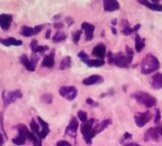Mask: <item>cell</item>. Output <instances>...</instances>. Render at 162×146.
Here are the masks:
<instances>
[{
    "label": "cell",
    "mask_w": 162,
    "mask_h": 146,
    "mask_svg": "<svg viewBox=\"0 0 162 146\" xmlns=\"http://www.w3.org/2000/svg\"><path fill=\"white\" fill-rule=\"evenodd\" d=\"M159 61L152 54H148L145 56L141 63V72L143 74H150L154 71H156L159 68Z\"/></svg>",
    "instance_id": "1"
},
{
    "label": "cell",
    "mask_w": 162,
    "mask_h": 146,
    "mask_svg": "<svg viewBox=\"0 0 162 146\" xmlns=\"http://www.w3.org/2000/svg\"><path fill=\"white\" fill-rule=\"evenodd\" d=\"M133 98L140 103L146 107H152L156 105V98L153 95L149 94L144 91H138L133 94Z\"/></svg>",
    "instance_id": "2"
},
{
    "label": "cell",
    "mask_w": 162,
    "mask_h": 146,
    "mask_svg": "<svg viewBox=\"0 0 162 146\" xmlns=\"http://www.w3.org/2000/svg\"><path fill=\"white\" fill-rule=\"evenodd\" d=\"M94 120H89L85 123H83L82 126H81V133L84 137V140L87 144H90L93 137L96 135L94 128H93Z\"/></svg>",
    "instance_id": "3"
},
{
    "label": "cell",
    "mask_w": 162,
    "mask_h": 146,
    "mask_svg": "<svg viewBox=\"0 0 162 146\" xmlns=\"http://www.w3.org/2000/svg\"><path fill=\"white\" fill-rule=\"evenodd\" d=\"M59 94L68 101H73L77 95V89L74 86H62L59 89Z\"/></svg>",
    "instance_id": "4"
},
{
    "label": "cell",
    "mask_w": 162,
    "mask_h": 146,
    "mask_svg": "<svg viewBox=\"0 0 162 146\" xmlns=\"http://www.w3.org/2000/svg\"><path fill=\"white\" fill-rule=\"evenodd\" d=\"M130 63H131V60L127 56H125L123 53H118L114 56V64L119 67L127 68L129 67Z\"/></svg>",
    "instance_id": "5"
},
{
    "label": "cell",
    "mask_w": 162,
    "mask_h": 146,
    "mask_svg": "<svg viewBox=\"0 0 162 146\" xmlns=\"http://www.w3.org/2000/svg\"><path fill=\"white\" fill-rule=\"evenodd\" d=\"M151 119V114L149 112H145V113H137L135 115V123L138 127H144L147 123L150 121Z\"/></svg>",
    "instance_id": "6"
},
{
    "label": "cell",
    "mask_w": 162,
    "mask_h": 146,
    "mask_svg": "<svg viewBox=\"0 0 162 146\" xmlns=\"http://www.w3.org/2000/svg\"><path fill=\"white\" fill-rule=\"evenodd\" d=\"M43 30V25H37L34 28H29V26H22L20 30V34L24 37H32L34 34H38Z\"/></svg>",
    "instance_id": "7"
},
{
    "label": "cell",
    "mask_w": 162,
    "mask_h": 146,
    "mask_svg": "<svg viewBox=\"0 0 162 146\" xmlns=\"http://www.w3.org/2000/svg\"><path fill=\"white\" fill-rule=\"evenodd\" d=\"M21 93L19 90H14V91H9L4 95V105L8 106L10 103H14L16 99L21 98Z\"/></svg>",
    "instance_id": "8"
},
{
    "label": "cell",
    "mask_w": 162,
    "mask_h": 146,
    "mask_svg": "<svg viewBox=\"0 0 162 146\" xmlns=\"http://www.w3.org/2000/svg\"><path fill=\"white\" fill-rule=\"evenodd\" d=\"M106 46L105 44H97L94 47V49L92 50V54L95 56V57H97V59H102L105 58V56H106Z\"/></svg>",
    "instance_id": "9"
},
{
    "label": "cell",
    "mask_w": 162,
    "mask_h": 146,
    "mask_svg": "<svg viewBox=\"0 0 162 146\" xmlns=\"http://www.w3.org/2000/svg\"><path fill=\"white\" fill-rule=\"evenodd\" d=\"M77 129H78V122H77L75 118H72L70 123H69L68 127H67V129H66V134L74 138L76 136Z\"/></svg>",
    "instance_id": "10"
},
{
    "label": "cell",
    "mask_w": 162,
    "mask_h": 146,
    "mask_svg": "<svg viewBox=\"0 0 162 146\" xmlns=\"http://www.w3.org/2000/svg\"><path fill=\"white\" fill-rule=\"evenodd\" d=\"M81 28H82L84 33H85L86 40L87 41L92 40V38H93V34H94V25H91V24H88V22H83V24L81 25Z\"/></svg>",
    "instance_id": "11"
},
{
    "label": "cell",
    "mask_w": 162,
    "mask_h": 146,
    "mask_svg": "<svg viewBox=\"0 0 162 146\" xmlns=\"http://www.w3.org/2000/svg\"><path fill=\"white\" fill-rule=\"evenodd\" d=\"M12 16L10 14H0V26L2 30H8L10 28Z\"/></svg>",
    "instance_id": "12"
},
{
    "label": "cell",
    "mask_w": 162,
    "mask_h": 146,
    "mask_svg": "<svg viewBox=\"0 0 162 146\" xmlns=\"http://www.w3.org/2000/svg\"><path fill=\"white\" fill-rule=\"evenodd\" d=\"M103 7H105L106 11L113 12V11L119 9V4L115 0H105V1H103Z\"/></svg>",
    "instance_id": "13"
},
{
    "label": "cell",
    "mask_w": 162,
    "mask_h": 146,
    "mask_svg": "<svg viewBox=\"0 0 162 146\" xmlns=\"http://www.w3.org/2000/svg\"><path fill=\"white\" fill-rule=\"evenodd\" d=\"M151 86L154 89L162 88V73H156V74L153 75L151 79Z\"/></svg>",
    "instance_id": "14"
},
{
    "label": "cell",
    "mask_w": 162,
    "mask_h": 146,
    "mask_svg": "<svg viewBox=\"0 0 162 146\" xmlns=\"http://www.w3.org/2000/svg\"><path fill=\"white\" fill-rule=\"evenodd\" d=\"M103 81V78L99 75H91L89 77L83 79L84 85H92V84H97L101 83Z\"/></svg>",
    "instance_id": "15"
},
{
    "label": "cell",
    "mask_w": 162,
    "mask_h": 146,
    "mask_svg": "<svg viewBox=\"0 0 162 146\" xmlns=\"http://www.w3.org/2000/svg\"><path fill=\"white\" fill-rule=\"evenodd\" d=\"M158 139H159V133H158L157 129L151 128V129H149L145 134V140L146 141H148V140L158 141Z\"/></svg>",
    "instance_id": "16"
},
{
    "label": "cell",
    "mask_w": 162,
    "mask_h": 146,
    "mask_svg": "<svg viewBox=\"0 0 162 146\" xmlns=\"http://www.w3.org/2000/svg\"><path fill=\"white\" fill-rule=\"evenodd\" d=\"M139 3H141V4L147 6L148 8L152 9V10H155V11H162V5L159 4V3H157L156 1L150 2V1H142V0H139Z\"/></svg>",
    "instance_id": "17"
},
{
    "label": "cell",
    "mask_w": 162,
    "mask_h": 146,
    "mask_svg": "<svg viewBox=\"0 0 162 146\" xmlns=\"http://www.w3.org/2000/svg\"><path fill=\"white\" fill-rule=\"evenodd\" d=\"M0 43L5 46H20L22 42L14 38H7V39H0Z\"/></svg>",
    "instance_id": "18"
},
{
    "label": "cell",
    "mask_w": 162,
    "mask_h": 146,
    "mask_svg": "<svg viewBox=\"0 0 162 146\" xmlns=\"http://www.w3.org/2000/svg\"><path fill=\"white\" fill-rule=\"evenodd\" d=\"M20 62L29 71H34V69H36V66H34V65L32 63V61H30L25 55H22L20 57Z\"/></svg>",
    "instance_id": "19"
},
{
    "label": "cell",
    "mask_w": 162,
    "mask_h": 146,
    "mask_svg": "<svg viewBox=\"0 0 162 146\" xmlns=\"http://www.w3.org/2000/svg\"><path fill=\"white\" fill-rule=\"evenodd\" d=\"M30 48H32V51L33 53H43L45 51H47L48 47L47 46H38V42L36 40H34L32 43H30Z\"/></svg>",
    "instance_id": "20"
},
{
    "label": "cell",
    "mask_w": 162,
    "mask_h": 146,
    "mask_svg": "<svg viewBox=\"0 0 162 146\" xmlns=\"http://www.w3.org/2000/svg\"><path fill=\"white\" fill-rule=\"evenodd\" d=\"M43 66L47 68H52L55 64V60H54V53H51L50 55L45 56V58L43 60Z\"/></svg>",
    "instance_id": "21"
},
{
    "label": "cell",
    "mask_w": 162,
    "mask_h": 146,
    "mask_svg": "<svg viewBox=\"0 0 162 146\" xmlns=\"http://www.w3.org/2000/svg\"><path fill=\"white\" fill-rule=\"evenodd\" d=\"M38 122H40V124L42 126V129H41V138L43 139V138H45L46 136H47L48 134H49V132H50L49 126H48L47 123H46L44 120H42L41 118H38Z\"/></svg>",
    "instance_id": "22"
},
{
    "label": "cell",
    "mask_w": 162,
    "mask_h": 146,
    "mask_svg": "<svg viewBox=\"0 0 162 146\" xmlns=\"http://www.w3.org/2000/svg\"><path fill=\"white\" fill-rule=\"evenodd\" d=\"M144 47H145L144 41L141 39L139 34H137V36H136V40H135V49H136V51H137L138 53L141 52L142 50L144 49Z\"/></svg>",
    "instance_id": "23"
},
{
    "label": "cell",
    "mask_w": 162,
    "mask_h": 146,
    "mask_svg": "<svg viewBox=\"0 0 162 146\" xmlns=\"http://www.w3.org/2000/svg\"><path fill=\"white\" fill-rule=\"evenodd\" d=\"M30 130H32V133L33 134H34V135H36L38 138H40V139L42 140L40 127H38V125L37 124V122H34V120L30 122Z\"/></svg>",
    "instance_id": "24"
},
{
    "label": "cell",
    "mask_w": 162,
    "mask_h": 146,
    "mask_svg": "<svg viewBox=\"0 0 162 146\" xmlns=\"http://www.w3.org/2000/svg\"><path fill=\"white\" fill-rule=\"evenodd\" d=\"M110 124V120H105V121H102L101 123H99V124L94 128L95 134H97V133H99V132L103 131V130H105Z\"/></svg>",
    "instance_id": "25"
},
{
    "label": "cell",
    "mask_w": 162,
    "mask_h": 146,
    "mask_svg": "<svg viewBox=\"0 0 162 146\" xmlns=\"http://www.w3.org/2000/svg\"><path fill=\"white\" fill-rule=\"evenodd\" d=\"M71 63H72L71 58L69 56H66L62 61H61V63H60V69H61V70H65V69L70 68Z\"/></svg>",
    "instance_id": "26"
},
{
    "label": "cell",
    "mask_w": 162,
    "mask_h": 146,
    "mask_svg": "<svg viewBox=\"0 0 162 146\" xmlns=\"http://www.w3.org/2000/svg\"><path fill=\"white\" fill-rule=\"evenodd\" d=\"M66 34L63 32H58L56 33L55 36L53 37V42L54 43H60V42H63L66 40Z\"/></svg>",
    "instance_id": "27"
},
{
    "label": "cell",
    "mask_w": 162,
    "mask_h": 146,
    "mask_svg": "<svg viewBox=\"0 0 162 146\" xmlns=\"http://www.w3.org/2000/svg\"><path fill=\"white\" fill-rule=\"evenodd\" d=\"M105 65V61L102 59H93L90 60L89 63H88V66L89 67H100Z\"/></svg>",
    "instance_id": "28"
},
{
    "label": "cell",
    "mask_w": 162,
    "mask_h": 146,
    "mask_svg": "<svg viewBox=\"0 0 162 146\" xmlns=\"http://www.w3.org/2000/svg\"><path fill=\"white\" fill-rule=\"evenodd\" d=\"M25 140H26V137L25 136L18 134L17 137H15V138H13V139H12V142H13L15 145H22V144H25Z\"/></svg>",
    "instance_id": "29"
},
{
    "label": "cell",
    "mask_w": 162,
    "mask_h": 146,
    "mask_svg": "<svg viewBox=\"0 0 162 146\" xmlns=\"http://www.w3.org/2000/svg\"><path fill=\"white\" fill-rule=\"evenodd\" d=\"M78 57L80 58V60L82 61V62H84V63H85L86 65H88V63H89L90 59L88 58L87 54H85L84 52H80V53L78 54Z\"/></svg>",
    "instance_id": "30"
},
{
    "label": "cell",
    "mask_w": 162,
    "mask_h": 146,
    "mask_svg": "<svg viewBox=\"0 0 162 146\" xmlns=\"http://www.w3.org/2000/svg\"><path fill=\"white\" fill-rule=\"evenodd\" d=\"M80 37H81V30H76V32L73 33L72 38H73V42H74V44H78Z\"/></svg>",
    "instance_id": "31"
},
{
    "label": "cell",
    "mask_w": 162,
    "mask_h": 146,
    "mask_svg": "<svg viewBox=\"0 0 162 146\" xmlns=\"http://www.w3.org/2000/svg\"><path fill=\"white\" fill-rule=\"evenodd\" d=\"M77 116H78L79 120L81 122H83V123L87 122V115H86L85 112H83V111H79V112L77 113Z\"/></svg>",
    "instance_id": "32"
},
{
    "label": "cell",
    "mask_w": 162,
    "mask_h": 146,
    "mask_svg": "<svg viewBox=\"0 0 162 146\" xmlns=\"http://www.w3.org/2000/svg\"><path fill=\"white\" fill-rule=\"evenodd\" d=\"M42 101L45 102L46 103H51L52 101H53V97H52V94H44L43 97H42Z\"/></svg>",
    "instance_id": "33"
},
{
    "label": "cell",
    "mask_w": 162,
    "mask_h": 146,
    "mask_svg": "<svg viewBox=\"0 0 162 146\" xmlns=\"http://www.w3.org/2000/svg\"><path fill=\"white\" fill-rule=\"evenodd\" d=\"M132 33H134V30H133L132 28H131L130 25L126 26V28L123 29V34H126V36H129V34H131Z\"/></svg>",
    "instance_id": "34"
},
{
    "label": "cell",
    "mask_w": 162,
    "mask_h": 146,
    "mask_svg": "<svg viewBox=\"0 0 162 146\" xmlns=\"http://www.w3.org/2000/svg\"><path fill=\"white\" fill-rule=\"evenodd\" d=\"M57 146H71V144L65 140H61L57 143Z\"/></svg>",
    "instance_id": "35"
},
{
    "label": "cell",
    "mask_w": 162,
    "mask_h": 146,
    "mask_svg": "<svg viewBox=\"0 0 162 146\" xmlns=\"http://www.w3.org/2000/svg\"><path fill=\"white\" fill-rule=\"evenodd\" d=\"M160 118H161V114L159 110H156V116H155V123L158 124L160 122Z\"/></svg>",
    "instance_id": "36"
},
{
    "label": "cell",
    "mask_w": 162,
    "mask_h": 146,
    "mask_svg": "<svg viewBox=\"0 0 162 146\" xmlns=\"http://www.w3.org/2000/svg\"><path fill=\"white\" fill-rule=\"evenodd\" d=\"M38 56L34 53L33 55H32V59H30V61H32V63L34 65V66H36V64H37V62H38Z\"/></svg>",
    "instance_id": "37"
},
{
    "label": "cell",
    "mask_w": 162,
    "mask_h": 146,
    "mask_svg": "<svg viewBox=\"0 0 162 146\" xmlns=\"http://www.w3.org/2000/svg\"><path fill=\"white\" fill-rule=\"evenodd\" d=\"M86 103H88V105H91V106H94V107H96V106L98 105L97 103L94 102V101H92L91 98H87V99H86Z\"/></svg>",
    "instance_id": "38"
},
{
    "label": "cell",
    "mask_w": 162,
    "mask_h": 146,
    "mask_svg": "<svg viewBox=\"0 0 162 146\" xmlns=\"http://www.w3.org/2000/svg\"><path fill=\"white\" fill-rule=\"evenodd\" d=\"M107 56H109V62L110 63H114V54L113 53H109V55H107Z\"/></svg>",
    "instance_id": "39"
},
{
    "label": "cell",
    "mask_w": 162,
    "mask_h": 146,
    "mask_svg": "<svg viewBox=\"0 0 162 146\" xmlns=\"http://www.w3.org/2000/svg\"><path fill=\"white\" fill-rule=\"evenodd\" d=\"M3 142H4V138H3V135L0 133V146H2Z\"/></svg>",
    "instance_id": "40"
},
{
    "label": "cell",
    "mask_w": 162,
    "mask_h": 146,
    "mask_svg": "<svg viewBox=\"0 0 162 146\" xmlns=\"http://www.w3.org/2000/svg\"><path fill=\"white\" fill-rule=\"evenodd\" d=\"M124 138L125 139H130V138H132V135H131L130 133H126L124 135Z\"/></svg>",
    "instance_id": "41"
},
{
    "label": "cell",
    "mask_w": 162,
    "mask_h": 146,
    "mask_svg": "<svg viewBox=\"0 0 162 146\" xmlns=\"http://www.w3.org/2000/svg\"><path fill=\"white\" fill-rule=\"evenodd\" d=\"M140 26H141L140 25H137L136 26H135V28L133 29V30H134V33H136V32H137V30H138L139 29H140Z\"/></svg>",
    "instance_id": "42"
},
{
    "label": "cell",
    "mask_w": 162,
    "mask_h": 146,
    "mask_svg": "<svg viewBox=\"0 0 162 146\" xmlns=\"http://www.w3.org/2000/svg\"><path fill=\"white\" fill-rule=\"evenodd\" d=\"M125 146H139V145L136 143H129V144H126Z\"/></svg>",
    "instance_id": "43"
},
{
    "label": "cell",
    "mask_w": 162,
    "mask_h": 146,
    "mask_svg": "<svg viewBox=\"0 0 162 146\" xmlns=\"http://www.w3.org/2000/svg\"><path fill=\"white\" fill-rule=\"evenodd\" d=\"M50 34H51V30H48L47 34H46V38H47V39H49V38H50Z\"/></svg>",
    "instance_id": "44"
},
{
    "label": "cell",
    "mask_w": 162,
    "mask_h": 146,
    "mask_svg": "<svg viewBox=\"0 0 162 146\" xmlns=\"http://www.w3.org/2000/svg\"><path fill=\"white\" fill-rule=\"evenodd\" d=\"M111 30H113V33H114L115 34H117V30H115L114 28H113V29H111Z\"/></svg>",
    "instance_id": "45"
},
{
    "label": "cell",
    "mask_w": 162,
    "mask_h": 146,
    "mask_svg": "<svg viewBox=\"0 0 162 146\" xmlns=\"http://www.w3.org/2000/svg\"><path fill=\"white\" fill-rule=\"evenodd\" d=\"M115 24H117V21L114 20V21H113V25H115Z\"/></svg>",
    "instance_id": "46"
}]
</instances>
